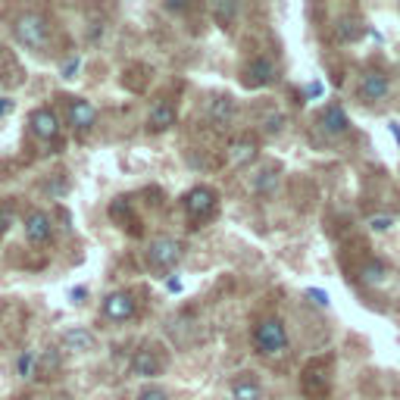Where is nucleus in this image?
<instances>
[{
  "label": "nucleus",
  "mask_w": 400,
  "mask_h": 400,
  "mask_svg": "<svg viewBox=\"0 0 400 400\" xmlns=\"http://www.w3.org/2000/svg\"><path fill=\"white\" fill-rule=\"evenodd\" d=\"M388 275V266L381 263V260H372V263L363 266V272H359V278L366 282V285H379V282H385Z\"/></svg>",
  "instance_id": "18"
},
{
  "label": "nucleus",
  "mask_w": 400,
  "mask_h": 400,
  "mask_svg": "<svg viewBox=\"0 0 400 400\" xmlns=\"http://www.w3.org/2000/svg\"><path fill=\"white\" fill-rule=\"evenodd\" d=\"M138 400H166V391L163 388H144V391L138 394Z\"/></svg>",
  "instance_id": "24"
},
{
  "label": "nucleus",
  "mask_w": 400,
  "mask_h": 400,
  "mask_svg": "<svg viewBox=\"0 0 400 400\" xmlns=\"http://www.w3.org/2000/svg\"><path fill=\"white\" fill-rule=\"evenodd\" d=\"M306 297H310L313 304H319V306H328V294L319 291V288H310V291H306Z\"/></svg>",
  "instance_id": "26"
},
{
  "label": "nucleus",
  "mask_w": 400,
  "mask_h": 400,
  "mask_svg": "<svg viewBox=\"0 0 400 400\" xmlns=\"http://www.w3.org/2000/svg\"><path fill=\"white\" fill-rule=\"evenodd\" d=\"M28 123H32V131L38 141H56V135H60V119L50 107H38Z\"/></svg>",
  "instance_id": "7"
},
{
  "label": "nucleus",
  "mask_w": 400,
  "mask_h": 400,
  "mask_svg": "<svg viewBox=\"0 0 400 400\" xmlns=\"http://www.w3.org/2000/svg\"><path fill=\"white\" fill-rule=\"evenodd\" d=\"M160 372H163V359L156 357L154 350H138L131 357V375H138V379H156Z\"/></svg>",
  "instance_id": "13"
},
{
  "label": "nucleus",
  "mask_w": 400,
  "mask_h": 400,
  "mask_svg": "<svg viewBox=\"0 0 400 400\" xmlns=\"http://www.w3.org/2000/svg\"><path fill=\"white\" fill-rule=\"evenodd\" d=\"M13 219H16V213L10 210V207H0V235H3V231L13 225Z\"/></svg>",
  "instance_id": "23"
},
{
  "label": "nucleus",
  "mask_w": 400,
  "mask_h": 400,
  "mask_svg": "<svg viewBox=\"0 0 400 400\" xmlns=\"http://www.w3.org/2000/svg\"><path fill=\"white\" fill-rule=\"evenodd\" d=\"M231 400H263V391L253 379H235L231 381Z\"/></svg>",
  "instance_id": "17"
},
{
  "label": "nucleus",
  "mask_w": 400,
  "mask_h": 400,
  "mask_svg": "<svg viewBox=\"0 0 400 400\" xmlns=\"http://www.w3.org/2000/svg\"><path fill=\"white\" fill-rule=\"evenodd\" d=\"M216 191L207 188V185H197V188H191L188 194H185V213H188V219H194V222H200V219H207L213 210H216Z\"/></svg>",
  "instance_id": "4"
},
{
  "label": "nucleus",
  "mask_w": 400,
  "mask_h": 400,
  "mask_svg": "<svg viewBox=\"0 0 400 400\" xmlns=\"http://www.w3.org/2000/svg\"><path fill=\"white\" fill-rule=\"evenodd\" d=\"M231 109H235V103H231V97H216V101L210 103V116L216 119V123H229L231 119Z\"/></svg>",
  "instance_id": "20"
},
{
  "label": "nucleus",
  "mask_w": 400,
  "mask_h": 400,
  "mask_svg": "<svg viewBox=\"0 0 400 400\" xmlns=\"http://www.w3.org/2000/svg\"><path fill=\"white\" fill-rule=\"evenodd\" d=\"M101 313L109 319V322H129V319L135 316V297L125 294V291H113V294L103 297Z\"/></svg>",
  "instance_id": "5"
},
{
  "label": "nucleus",
  "mask_w": 400,
  "mask_h": 400,
  "mask_svg": "<svg viewBox=\"0 0 400 400\" xmlns=\"http://www.w3.org/2000/svg\"><path fill=\"white\" fill-rule=\"evenodd\" d=\"M332 385V375H328V359H316L304 369V394L310 397H322Z\"/></svg>",
  "instance_id": "6"
},
{
  "label": "nucleus",
  "mask_w": 400,
  "mask_h": 400,
  "mask_svg": "<svg viewBox=\"0 0 400 400\" xmlns=\"http://www.w3.org/2000/svg\"><path fill=\"white\" fill-rule=\"evenodd\" d=\"M60 344L66 347L69 353H91L97 350V338L94 332H88V328H66L60 338Z\"/></svg>",
  "instance_id": "12"
},
{
  "label": "nucleus",
  "mask_w": 400,
  "mask_h": 400,
  "mask_svg": "<svg viewBox=\"0 0 400 400\" xmlns=\"http://www.w3.org/2000/svg\"><path fill=\"white\" fill-rule=\"evenodd\" d=\"M322 91H326V85H322V82H310V85H306V97H322Z\"/></svg>",
  "instance_id": "28"
},
{
  "label": "nucleus",
  "mask_w": 400,
  "mask_h": 400,
  "mask_svg": "<svg viewBox=\"0 0 400 400\" xmlns=\"http://www.w3.org/2000/svg\"><path fill=\"white\" fill-rule=\"evenodd\" d=\"M176 119H178L176 103H172V101H163V103H156V107L150 109L147 129L154 131V135H160V131H169L172 125H176Z\"/></svg>",
  "instance_id": "11"
},
{
  "label": "nucleus",
  "mask_w": 400,
  "mask_h": 400,
  "mask_svg": "<svg viewBox=\"0 0 400 400\" xmlns=\"http://www.w3.org/2000/svg\"><path fill=\"white\" fill-rule=\"evenodd\" d=\"M319 125H322L328 135H335V138L350 131V119H347V113L341 107H335V103L322 109V116H319Z\"/></svg>",
  "instance_id": "15"
},
{
  "label": "nucleus",
  "mask_w": 400,
  "mask_h": 400,
  "mask_svg": "<svg viewBox=\"0 0 400 400\" xmlns=\"http://www.w3.org/2000/svg\"><path fill=\"white\" fill-rule=\"evenodd\" d=\"M75 72H78V56H72V60L63 63V75H66V78H72Z\"/></svg>",
  "instance_id": "27"
},
{
  "label": "nucleus",
  "mask_w": 400,
  "mask_h": 400,
  "mask_svg": "<svg viewBox=\"0 0 400 400\" xmlns=\"http://www.w3.org/2000/svg\"><path fill=\"white\" fill-rule=\"evenodd\" d=\"M253 347L257 353H266V357H275L288 347V332H285V322L275 316H266L260 319L253 326Z\"/></svg>",
  "instance_id": "2"
},
{
  "label": "nucleus",
  "mask_w": 400,
  "mask_h": 400,
  "mask_svg": "<svg viewBox=\"0 0 400 400\" xmlns=\"http://www.w3.org/2000/svg\"><path fill=\"white\" fill-rule=\"evenodd\" d=\"M257 150H260V144H257V138H253V135L238 138V141L229 147L231 166H247V163H253V160H257Z\"/></svg>",
  "instance_id": "16"
},
{
  "label": "nucleus",
  "mask_w": 400,
  "mask_h": 400,
  "mask_svg": "<svg viewBox=\"0 0 400 400\" xmlns=\"http://www.w3.org/2000/svg\"><path fill=\"white\" fill-rule=\"evenodd\" d=\"M244 82L251 85V88H263V85H272L275 82V75H278V69H275V63L269 60V56H257V60H251V66L244 69Z\"/></svg>",
  "instance_id": "9"
},
{
  "label": "nucleus",
  "mask_w": 400,
  "mask_h": 400,
  "mask_svg": "<svg viewBox=\"0 0 400 400\" xmlns=\"http://www.w3.org/2000/svg\"><path fill=\"white\" fill-rule=\"evenodd\" d=\"M275 188H278V172L275 169L260 172L257 182H253V191H257V194H272Z\"/></svg>",
  "instance_id": "22"
},
{
  "label": "nucleus",
  "mask_w": 400,
  "mask_h": 400,
  "mask_svg": "<svg viewBox=\"0 0 400 400\" xmlns=\"http://www.w3.org/2000/svg\"><path fill=\"white\" fill-rule=\"evenodd\" d=\"M10 109H13V101H10V97H0V119H3Z\"/></svg>",
  "instance_id": "29"
},
{
  "label": "nucleus",
  "mask_w": 400,
  "mask_h": 400,
  "mask_svg": "<svg viewBox=\"0 0 400 400\" xmlns=\"http://www.w3.org/2000/svg\"><path fill=\"white\" fill-rule=\"evenodd\" d=\"M38 357H41V353H34V350H25L19 357V363H16V366H19L22 379H32V375H38Z\"/></svg>",
  "instance_id": "21"
},
{
  "label": "nucleus",
  "mask_w": 400,
  "mask_h": 400,
  "mask_svg": "<svg viewBox=\"0 0 400 400\" xmlns=\"http://www.w3.org/2000/svg\"><path fill=\"white\" fill-rule=\"evenodd\" d=\"M13 34L28 50H44L50 44V25L41 13H22L13 25Z\"/></svg>",
  "instance_id": "1"
},
{
  "label": "nucleus",
  "mask_w": 400,
  "mask_h": 400,
  "mask_svg": "<svg viewBox=\"0 0 400 400\" xmlns=\"http://www.w3.org/2000/svg\"><path fill=\"white\" fill-rule=\"evenodd\" d=\"M369 225H372V231H388L394 225V219L391 216H375V219H369Z\"/></svg>",
  "instance_id": "25"
},
{
  "label": "nucleus",
  "mask_w": 400,
  "mask_h": 400,
  "mask_svg": "<svg viewBox=\"0 0 400 400\" xmlns=\"http://www.w3.org/2000/svg\"><path fill=\"white\" fill-rule=\"evenodd\" d=\"M50 235H54V229H50V219L44 216L41 210H32L25 216V238L32 241L34 247H41L50 241Z\"/></svg>",
  "instance_id": "10"
},
{
  "label": "nucleus",
  "mask_w": 400,
  "mask_h": 400,
  "mask_svg": "<svg viewBox=\"0 0 400 400\" xmlns=\"http://www.w3.org/2000/svg\"><path fill=\"white\" fill-rule=\"evenodd\" d=\"M185 257V244L178 238H156L154 244L147 247V260L156 272H169L182 263Z\"/></svg>",
  "instance_id": "3"
},
{
  "label": "nucleus",
  "mask_w": 400,
  "mask_h": 400,
  "mask_svg": "<svg viewBox=\"0 0 400 400\" xmlns=\"http://www.w3.org/2000/svg\"><path fill=\"white\" fill-rule=\"evenodd\" d=\"M94 119H97V109H94V103L82 101V97H75V101L69 103V125H72V129H78V131H88L91 125H94Z\"/></svg>",
  "instance_id": "14"
},
{
  "label": "nucleus",
  "mask_w": 400,
  "mask_h": 400,
  "mask_svg": "<svg viewBox=\"0 0 400 400\" xmlns=\"http://www.w3.org/2000/svg\"><path fill=\"white\" fill-rule=\"evenodd\" d=\"M388 91H391V82H388V75L379 72V69H369L363 75V82H359V97L369 103H379L381 97H388Z\"/></svg>",
  "instance_id": "8"
},
{
  "label": "nucleus",
  "mask_w": 400,
  "mask_h": 400,
  "mask_svg": "<svg viewBox=\"0 0 400 400\" xmlns=\"http://www.w3.org/2000/svg\"><path fill=\"white\" fill-rule=\"evenodd\" d=\"M210 10H213V16H216L222 25H229V22L238 16V3H235V0H213Z\"/></svg>",
  "instance_id": "19"
}]
</instances>
